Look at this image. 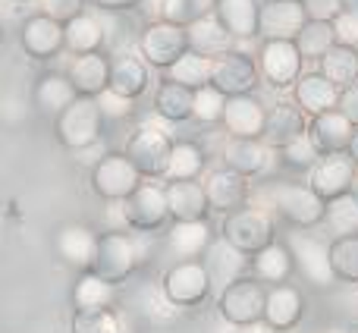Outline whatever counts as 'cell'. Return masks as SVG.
Instances as JSON below:
<instances>
[{
  "mask_svg": "<svg viewBox=\"0 0 358 333\" xmlns=\"http://www.w3.org/2000/svg\"><path fill=\"white\" fill-rule=\"evenodd\" d=\"M267 201L286 223L299 229L327 220V201L311 189V183H273L267 189Z\"/></svg>",
  "mask_w": 358,
  "mask_h": 333,
  "instance_id": "1",
  "label": "cell"
},
{
  "mask_svg": "<svg viewBox=\"0 0 358 333\" xmlns=\"http://www.w3.org/2000/svg\"><path fill=\"white\" fill-rule=\"evenodd\" d=\"M101 123H104V113H101L98 98H76L60 117L54 120V132H57V142L63 148L76 151H85L92 145L101 142Z\"/></svg>",
  "mask_w": 358,
  "mask_h": 333,
  "instance_id": "2",
  "label": "cell"
},
{
  "mask_svg": "<svg viewBox=\"0 0 358 333\" xmlns=\"http://www.w3.org/2000/svg\"><path fill=\"white\" fill-rule=\"evenodd\" d=\"M264 309H267V290L258 277H242L236 283H229L227 290H220L217 299V311L227 324L233 327H245V324L264 321Z\"/></svg>",
  "mask_w": 358,
  "mask_h": 333,
  "instance_id": "3",
  "label": "cell"
},
{
  "mask_svg": "<svg viewBox=\"0 0 358 333\" xmlns=\"http://www.w3.org/2000/svg\"><path fill=\"white\" fill-rule=\"evenodd\" d=\"M214 290L208 264L201 261H176L167 274H164V296L176 309H195Z\"/></svg>",
  "mask_w": 358,
  "mask_h": 333,
  "instance_id": "4",
  "label": "cell"
},
{
  "mask_svg": "<svg viewBox=\"0 0 358 333\" xmlns=\"http://www.w3.org/2000/svg\"><path fill=\"white\" fill-rule=\"evenodd\" d=\"M138 261H142V248H138V242L132 239L126 229L123 233L110 229V233H104L101 242H98V255H94L92 274L110 280V283H120V280H126L132 271H136Z\"/></svg>",
  "mask_w": 358,
  "mask_h": 333,
  "instance_id": "5",
  "label": "cell"
},
{
  "mask_svg": "<svg viewBox=\"0 0 358 333\" xmlns=\"http://www.w3.org/2000/svg\"><path fill=\"white\" fill-rule=\"evenodd\" d=\"M142 185V170L126 155H107L92 166V189L104 201H126Z\"/></svg>",
  "mask_w": 358,
  "mask_h": 333,
  "instance_id": "6",
  "label": "cell"
},
{
  "mask_svg": "<svg viewBox=\"0 0 358 333\" xmlns=\"http://www.w3.org/2000/svg\"><path fill=\"white\" fill-rule=\"evenodd\" d=\"M289 252L296 258V271L308 280L317 290H327V286L336 283V271L334 261H330V246L324 239H315L308 233H292L289 236Z\"/></svg>",
  "mask_w": 358,
  "mask_h": 333,
  "instance_id": "7",
  "label": "cell"
},
{
  "mask_svg": "<svg viewBox=\"0 0 358 333\" xmlns=\"http://www.w3.org/2000/svg\"><path fill=\"white\" fill-rule=\"evenodd\" d=\"M220 236L227 242H233L239 252L258 255L261 248H267L273 242V220L264 214V211L242 208V211H236V214L223 217Z\"/></svg>",
  "mask_w": 358,
  "mask_h": 333,
  "instance_id": "8",
  "label": "cell"
},
{
  "mask_svg": "<svg viewBox=\"0 0 358 333\" xmlns=\"http://www.w3.org/2000/svg\"><path fill=\"white\" fill-rule=\"evenodd\" d=\"M126 157L142 170V176L155 179V176H167L170 155H173V142L164 136L155 126H138L126 142Z\"/></svg>",
  "mask_w": 358,
  "mask_h": 333,
  "instance_id": "9",
  "label": "cell"
},
{
  "mask_svg": "<svg viewBox=\"0 0 358 333\" xmlns=\"http://www.w3.org/2000/svg\"><path fill=\"white\" fill-rule=\"evenodd\" d=\"M138 50H142L145 63L170 69L179 57L189 54V35H185V29L161 19V22L145 25L142 38H138Z\"/></svg>",
  "mask_w": 358,
  "mask_h": 333,
  "instance_id": "10",
  "label": "cell"
},
{
  "mask_svg": "<svg viewBox=\"0 0 358 333\" xmlns=\"http://www.w3.org/2000/svg\"><path fill=\"white\" fill-rule=\"evenodd\" d=\"M302 50L296 41H264L258 50L261 76L273 88H289L302 79Z\"/></svg>",
  "mask_w": 358,
  "mask_h": 333,
  "instance_id": "11",
  "label": "cell"
},
{
  "mask_svg": "<svg viewBox=\"0 0 358 333\" xmlns=\"http://www.w3.org/2000/svg\"><path fill=\"white\" fill-rule=\"evenodd\" d=\"M126 217H129L132 229H161L170 217V198H167V185L157 183H142L136 195L126 198Z\"/></svg>",
  "mask_w": 358,
  "mask_h": 333,
  "instance_id": "12",
  "label": "cell"
},
{
  "mask_svg": "<svg viewBox=\"0 0 358 333\" xmlns=\"http://www.w3.org/2000/svg\"><path fill=\"white\" fill-rule=\"evenodd\" d=\"M258 73H261V66L248 54H242V50H229V54H223V57L214 60L210 85L220 88L227 98L252 94V88L258 85Z\"/></svg>",
  "mask_w": 358,
  "mask_h": 333,
  "instance_id": "13",
  "label": "cell"
},
{
  "mask_svg": "<svg viewBox=\"0 0 358 333\" xmlns=\"http://www.w3.org/2000/svg\"><path fill=\"white\" fill-rule=\"evenodd\" d=\"M308 13L302 0H267L261 6V35L264 41H296L302 35Z\"/></svg>",
  "mask_w": 358,
  "mask_h": 333,
  "instance_id": "14",
  "label": "cell"
},
{
  "mask_svg": "<svg viewBox=\"0 0 358 333\" xmlns=\"http://www.w3.org/2000/svg\"><path fill=\"white\" fill-rule=\"evenodd\" d=\"M19 44L31 60H50L60 54V48H66V35H63V22L35 13L19 25Z\"/></svg>",
  "mask_w": 358,
  "mask_h": 333,
  "instance_id": "15",
  "label": "cell"
},
{
  "mask_svg": "<svg viewBox=\"0 0 358 333\" xmlns=\"http://www.w3.org/2000/svg\"><path fill=\"white\" fill-rule=\"evenodd\" d=\"M204 192H208L210 211L229 217V214H236V211L245 208V201H248V179L242 176V173L220 166V170L208 173V179H204Z\"/></svg>",
  "mask_w": 358,
  "mask_h": 333,
  "instance_id": "16",
  "label": "cell"
},
{
  "mask_svg": "<svg viewBox=\"0 0 358 333\" xmlns=\"http://www.w3.org/2000/svg\"><path fill=\"white\" fill-rule=\"evenodd\" d=\"M358 166L352 164V157L346 155H327L321 157V164L311 170V189L324 198V201H334V198L346 195L352 192L355 185V176H358Z\"/></svg>",
  "mask_w": 358,
  "mask_h": 333,
  "instance_id": "17",
  "label": "cell"
},
{
  "mask_svg": "<svg viewBox=\"0 0 358 333\" xmlns=\"http://www.w3.org/2000/svg\"><path fill=\"white\" fill-rule=\"evenodd\" d=\"M267 107L255 94H236L227 101L223 126L233 139H261L267 129Z\"/></svg>",
  "mask_w": 358,
  "mask_h": 333,
  "instance_id": "18",
  "label": "cell"
},
{
  "mask_svg": "<svg viewBox=\"0 0 358 333\" xmlns=\"http://www.w3.org/2000/svg\"><path fill=\"white\" fill-rule=\"evenodd\" d=\"M355 132L358 129L352 126V120H349L340 107L321 113V117H315L311 126H308L311 142L317 145V151H321L324 157L327 155H346L349 145H352V139H355Z\"/></svg>",
  "mask_w": 358,
  "mask_h": 333,
  "instance_id": "19",
  "label": "cell"
},
{
  "mask_svg": "<svg viewBox=\"0 0 358 333\" xmlns=\"http://www.w3.org/2000/svg\"><path fill=\"white\" fill-rule=\"evenodd\" d=\"M204 264H208V271H210V280H214L217 286H223V290H227L229 283H236V280L248 277L245 271H252V258H248L245 252H239L233 242H227L223 236L214 239V246L208 248Z\"/></svg>",
  "mask_w": 358,
  "mask_h": 333,
  "instance_id": "20",
  "label": "cell"
},
{
  "mask_svg": "<svg viewBox=\"0 0 358 333\" xmlns=\"http://www.w3.org/2000/svg\"><path fill=\"white\" fill-rule=\"evenodd\" d=\"M69 82L76 85L79 98H101L110 88V57L98 54H82L69 66Z\"/></svg>",
  "mask_w": 358,
  "mask_h": 333,
  "instance_id": "21",
  "label": "cell"
},
{
  "mask_svg": "<svg viewBox=\"0 0 358 333\" xmlns=\"http://www.w3.org/2000/svg\"><path fill=\"white\" fill-rule=\"evenodd\" d=\"M98 242L101 236L92 227H82V223H66V227L57 233V252L66 264L82 267V271H92L94 255H98Z\"/></svg>",
  "mask_w": 358,
  "mask_h": 333,
  "instance_id": "22",
  "label": "cell"
},
{
  "mask_svg": "<svg viewBox=\"0 0 358 333\" xmlns=\"http://www.w3.org/2000/svg\"><path fill=\"white\" fill-rule=\"evenodd\" d=\"M167 246L179 261H195L198 255H208V248L214 246V229L208 220H173Z\"/></svg>",
  "mask_w": 358,
  "mask_h": 333,
  "instance_id": "23",
  "label": "cell"
},
{
  "mask_svg": "<svg viewBox=\"0 0 358 333\" xmlns=\"http://www.w3.org/2000/svg\"><path fill=\"white\" fill-rule=\"evenodd\" d=\"M292 92H296V104L302 107L305 113H311V117H321V113H327V111H336V107H340V94H343L340 88L321 73L302 76V79L292 85Z\"/></svg>",
  "mask_w": 358,
  "mask_h": 333,
  "instance_id": "24",
  "label": "cell"
},
{
  "mask_svg": "<svg viewBox=\"0 0 358 333\" xmlns=\"http://www.w3.org/2000/svg\"><path fill=\"white\" fill-rule=\"evenodd\" d=\"M79 98L76 85L69 82V76L63 73H44L41 79L35 82V92H31V104L44 113V117H60L73 101Z\"/></svg>",
  "mask_w": 358,
  "mask_h": 333,
  "instance_id": "25",
  "label": "cell"
},
{
  "mask_svg": "<svg viewBox=\"0 0 358 333\" xmlns=\"http://www.w3.org/2000/svg\"><path fill=\"white\" fill-rule=\"evenodd\" d=\"M305 315V299L296 286H273L267 290V309H264V321L273 330H292Z\"/></svg>",
  "mask_w": 358,
  "mask_h": 333,
  "instance_id": "26",
  "label": "cell"
},
{
  "mask_svg": "<svg viewBox=\"0 0 358 333\" xmlns=\"http://www.w3.org/2000/svg\"><path fill=\"white\" fill-rule=\"evenodd\" d=\"M185 35H189V50H195V54H201V57H210V60H217V57L233 50V35H229L227 25L217 19V13L204 16L201 22L189 25Z\"/></svg>",
  "mask_w": 358,
  "mask_h": 333,
  "instance_id": "27",
  "label": "cell"
},
{
  "mask_svg": "<svg viewBox=\"0 0 358 333\" xmlns=\"http://www.w3.org/2000/svg\"><path fill=\"white\" fill-rule=\"evenodd\" d=\"M292 271H296V258H292L286 242L273 239L267 248H261L258 255H252V277H258L261 283L283 286L286 280L292 277Z\"/></svg>",
  "mask_w": 358,
  "mask_h": 333,
  "instance_id": "28",
  "label": "cell"
},
{
  "mask_svg": "<svg viewBox=\"0 0 358 333\" xmlns=\"http://www.w3.org/2000/svg\"><path fill=\"white\" fill-rule=\"evenodd\" d=\"M217 19L227 25L233 38L261 35V3L258 0H217Z\"/></svg>",
  "mask_w": 358,
  "mask_h": 333,
  "instance_id": "29",
  "label": "cell"
},
{
  "mask_svg": "<svg viewBox=\"0 0 358 333\" xmlns=\"http://www.w3.org/2000/svg\"><path fill=\"white\" fill-rule=\"evenodd\" d=\"M167 198H170V217L173 220H208V192L204 183H167Z\"/></svg>",
  "mask_w": 358,
  "mask_h": 333,
  "instance_id": "30",
  "label": "cell"
},
{
  "mask_svg": "<svg viewBox=\"0 0 358 333\" xmlns=\"http://www.w3.org/2000/svg\"><path fill=\"white\" fill-rule=\"evenodd\" d=\"M267 164H271V151H267V145L261 139H233L223 148V166L242 173L245 179L264 173Z\"/></svg>",
  "mask_w": 358,
  "mask_h": 333,
  "instance_id": "31",
  "label": "cell"
},
{
  "mask_svg": "<svg viewBox=\"0 0 358 333\" xmlns=\"http://www.w3.org/2000/svg\"><path fill=\"white\" fill-rule=\"evenodd\" d=\"M308 136V123H305V111L292 104H277L267 113V129L264 139L273 145V148H286L289 142Z\"/></svg>",
  "mask_w": 358,
  "mask_h": 333,
  "instance_id": "32",
  "label": "cell"
},
{
  "mask_svg": "<svg viewBox=\"0 0 358 333\" xmlns=\"http://www.w3.org/2000/svg\"><path fill=\"white\" fill-rule=\"evenodd\" d=\"M110 88L132 101H136L138 94H145V88H148V66H145L142 57H132V54L113 57L110 60Z\"/></svg>",
  "mask_w": 358,
  "mask_h": 333,
  "instance_id": "33",
  "label": "cell"
},
{
  "mask_svg": "<svg viewBox=\"0 0 358 333\" xmlns=\"http://www.w3.org/2000/svg\"><path fill=\"white\" fill-rule=\"evenodd\" d=\"M155 111L157 117L170 120V123H182V120L195 117V92L179 82H161L155 92Z\"/></svg>",
  "mask_w": 358,
  "mask_h": 333,
  "instance_id": "34",
  "label": "cell"
},
{
  "mask_svg": "<svg viewBox=\"0 0 358 333\" xmlns=\"http://www.w3.org/2000/svg\"><path fill=\"white\" fill-rule=\"evenodd\" d=\"M63 35H66V50L76 57L82 54H98L101 44H104V25L98 16L92 13H82V16L69 19L63 25Z\"/></svg>",
  "mask_w": 358,
  "mask_h": 333,
  "instance_id": "35",
  "label": "cell"
},
{
  "mask_svg": "<svg viewBox=\"0 0 358 333\" xmlns=\"http://www.w3.org/2000/svg\"><path fill=\"white\" fill-rule=\"evenodd\" d=\"M113 299H117V283L98 277V274L85 271L76 280L73 290V305L76 311H98V309H110Z\"/></svg>",
  "mask_w": 358,
  "mask_h": 333,
  "instance_id": "36",
  "label": "cell"
},
{
  "mask_svg": "<svg viewBox=\"0 0 358 333\" xmlns=\"http://www.w3.org/2000/svg\"><path fill=\"white\" fill-rule=\"evenodd\" d=\"M321 63V69L317 73L327 76L330 82H334L336 88H352L358 85V50L355 48H346V44H336L334 50H327V57Z\"/></svg>",
  "mask_w": 358,
  "mask_h": 333,
  "instance_id": "37",
  "label": "cell"
},
{
  "mask_svg": "<svg viewBox=\"0 0 358 333\" xmlns=\"http://www.w3.org/2000/svg\"><path fill=\"white\" fill-rule=\"evenodd\" d=\"M210 73H214V60H210V57L195 54V50H189V54L179 57L173 66L167 69V79L179 82V85H185V88H192V92H198V88L210 85Z\"/></svg>",
  "mask_w": 358,
  "mask_h": 333,
  "instance_id": "38",
  "label": "cell"
},
{
  "mask_svg": "<svg viewBox=\"0 0 358 333\" xmlns=\"http://www.w3.org/2000/svg\"><path fill=\"white\" fill-rule=\"evenodd\" d=\"M204 151L201 145L195 142H173V155H170V166L167 176L170 183H189V179H198V173L204 170Z\"/></svg>",
  "mask_w": 358,
  "mask_h": 333,
  "instance_id": "39",
  "label": "cell"
},
{
  "mask_svg": "<svg viewBox=\"0 0 358 333\" xmlns=\"http://www.w3.org/2000/svg\"><path fill=\"white\" fill-rule=\"evenodd\" d=\"M217 6V0H161L157 10H161L164 22H173L179 29H189V25L201 22L204 16H210Z\"/></svg>",
  "mask_w": 358,
  "mask_h": 333,
  "instance_id": "40",
  "label": "cell"
},
{
  "mask_svg": "<svg viewBox=\"0 0 358 333\" xmlns=\"http://www.w3.org/2000/svg\"><path fill=\"white\" fill-rule=\"evenodd\" d=\"M299 50H302L305 60H324L327 57V50L336 48V29L334 22H305L302 35L296 38Z\"/></svg>",
  "mask_w": 358,
  "mask_h": 333,
  "instance_id": "41",
  "label": "cell"
},
{
  "mask_svg": "<svg viewBox=\"0 0 358 333\" xmlns=\"http://www.w3.org/2000/svg\"><path fill=\"white\" fill-rule=\"evenodd\" d=\"M330 261H334L336 280L358 283V236H336L330 242Z\"/></svg>",
  "mask_w": 358,
  "mask_h": 333,
  "instance_id": "42",
  "label": "cell"
},
{
  "mask_svg": "<svg viewBox=\"0 0 358 333\" xmlns=\"http://www.w3.org/2000/svg\"><path fill=\"white\" fill-rule=\"evenodd\" d=\"M327 227L336 236H358V198L352 192L327 201Z\"/></svg>",
  "mask_w": 358,
  "mask_h": 333,
  "instance_id": "43",
  "label": "cell"
},
{
  "mask_svg": "<svg viewBox=\"0 0 358 333\" xmlns=\"http://www.w3.org/2000/svg\"><path fill=\"white\" fill-rule=\"evenodd\" d=\"M227 94L214 85H204L195 92V123H223V113H227Z\"/></svg>",
  "mask_w": 358,
  "mask_h": 333,
  "instance_id": "44",
  "label": "cell"
},
{
  "mask_svg": "<svg viewBox=\"0 0 358 333\" xmlns=\"http://www.w3.org/2000/svg\"><path fill=\"white\" fill-rule=\"evenodd\" d=\"M280 157H283V164L292 166V170H315L324 155L317 151V145L311 142V136H302V139H296V142H289L286 148H280Z\"/></svg>",
  "mask_w": 358,
  "mask_h": 333,
  "instance_id": "45",
  "label": "cell"
},
{
  "mask_svg": "<svg viewBox=\"0 0 358 333\" xmlns=\"http://www.w3.org/2000/svg\"><path fill=\"white\" fill-rule=\"evenodd\" d=\"M73 333H120V318L110 309L98 311H76L73 315Z\"/></svg>",
  "mask_w": 358,
  "mask_h": 333,
  "instance_id": "46",
  "label": "cell"
},
{
  "mask_svg": "<svg viewBox=\"0 0 358 333\" xmlns=\"http://www.w3.org/2000/svg\"><path fill=\"white\" fill-rule=\"evenodd\" d=\"M98 104H101L104 120H126L132 113V107H136V101L120 94V92H113V88H107V92L98 98Z\"/></svg>",
  "mask_w": 358,
  "mask_h": 333,
  "instance_id": "47",
  "label": "cell"
},
{
  "mask_svg": "<svg viewBox=\"0 0 358 333\" xmlns=\"http://www.w3.org/2000/svg\"><path fill=\"white\" fill-rule=\"evenodd\" d=\"M38 3H41L44 16L57 19V22H63V25L85 13V0H38Z\"/></svg>",
  "mask_w": 358,
  "mask_h": 333,
  "instance_id": "48",
  "label": "cell"
},
{
  "mask_svg": "<svg viewBox=\"0 0 358 333\" xmlns=\"http://www.w3.org/2000/svg\"><path fill=\"white\" fill-rule=\"evenodd\" d=\"M311 22H336L343 16V0H302Z\"/></svg>",
  "mask_w": 358,
  "mask_h": 333,
  "instance_id": "49",
  "label": "cell"
},
{
  "mask_svg": "<svg viewBox=\"0 0 358 333\" xmlns=\"http://www.w3.org/2000/svg\"><path fill=\"white\" fill-rule=\"evenodd\" d=\"M336 29V44H346V48L358 50V13H343L334 22Z\"/></svg>",
  "mask_w": 358,
  "mask_h": 333,
  "instance_id": "50",
  "label": "cell"
},
{
  "mask_svg": "<svg viewBox=\"0 0 358 333\" xmlns=\"http://www.w3.org/2000/svg\"><path fill=\"white\" fill-rule=\"evenodd\" d=\"M340 111L346 113L349 120H352V126L358 129V85L352 88H346V92L340 94Z\"/></svg>",
  "mask_w": 358,
  "mask_h": 333,
  "instance_id": "51",
  "label": "cell"
},
{
  "mask_svg": "<svg viewBox=\"0 0 358 333\" xmlns=\"http://www.w3.org/2000/svg\"><path fill=\"white\" fill-rule=\"evenodd\" d=\"M142 0H94V6L104 13H126V10H136Z\"/></svg>",
  "mask_w": 358,
  "mask_h": 333,
  "instance_id": "52",
  "label": "cell"
},
{
  "mask_svg": "<svg viewBox=\"0 0 358 333\" xmlns=\"http://www.w3.org/2000/svg\"><path fill=\"white\" fill-rule=\"evenodd\" d=\"M236 333H280V330H273L267 321H255V324H245V327H239Z\"/></svg>",
  "mask_w": 358,
  "mask_h": 333,
  "instance_id": "53",
  "label": "cell"
},
{
  "mask_svg": "<svg viewBox=\"0 0 358 333\" xmlns=\"http://www.w3.org/2000/svg\"><path fill=\"white\" fill-rule=\"evenodd\" d=\"M349 157H352V164L358 166V132H355V139H352V145H349Z\"/></svg>",
  "mask_w": 358,
  "mask_h": 333,
  "instance_id": "54",
  "label": "cell"
},
{
  "mask_svg": "<svg viewBox=\"0 0 358 333\" xmlns=\"http://www.w3.org/2000/svg\"><path fill=\"white\" fill-rule=\"evenodd\" d=\"M343 10H346V13H358V0H343Z\"/></svg>",
  "mask_w": 358,
  "mask_h": 333,
  "instance_id": "55",
  "label": "cell"
},
{
  "mask_svg": "<svg viewBox=\"0 0 358 333\" xmlns=\"http://www.w3.org/2000/svg\"><path fill=\"white\" fill-rule=\"evenodd\" d=\"M324 333H349L346 327H330V330H324Z\"/></svg>",
  "mask_w": 358,
  "mask_h": 333,
  "instance_id": "56",
  "label": "cell"
},
{
  "mask_svg": "<svg viewBox=\"0 0 358 333\" xmlns=\"http://www.w3.org/2000/svg\"><path fill=\"white\" fill-rule=\"evenodd\" d=\"M352 195L358 198V176H355V185H352Z\"/></svg>",
  "mask_w": 358,
  "mask_h": 333,
  "instance_id": "57",
  "label": "cell"
}]
</instances>
